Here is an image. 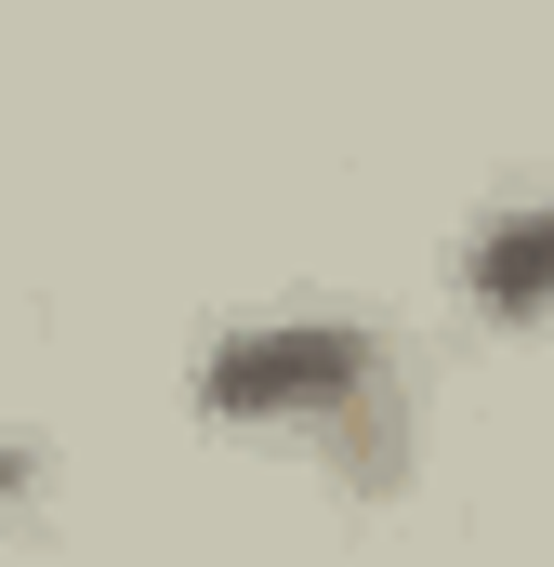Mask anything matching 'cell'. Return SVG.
<instances>
[{
  "instance_id": "cell-1",
  "label": "cell",
  "mask_w": 554,
  "mask_h": 567,
  "mask_svg": "<svg viewBox=\"0 0 554 567\" xmlns=\"http://www.w3.org/2000/svg\"><path fill=\"white\" fill-rule=\"evenodd\" d=\"M370 370H383V343H370V330L304 317V330H238V343H212L198 396H212L225 423H304V410H357V396H370Z\"/></svg>"
},
{
  "instance_id": "cell-2",
  "label": "cell",
  "mask_w": 554,
  "mask_h": 567,
  "mask_svg": "<svg viewBox=\"0 0 554 567\" xmlns=\"http://www.w3.org/2000/svg\"><path fill=\"white\" fill-rule=\"evenodd\" d=\"M475 303L489 317H554V212H502L475 238Z\"/></svg>"
},
{
  "instance_id": "cell-3",
  "label": "cell",
  "mask_w": 554,
  "mask_h": 567,
  "mask_svg": "<svg viewBox=\"0 0 554 567\" xmlns=\"http://www.w3.org/2000/svg\"><path fill=\"white\" fill-rule=\"evenodd\" d=\"M13 488H27V449H0V502H13Z\"/></svg>"
}]
</instances>
